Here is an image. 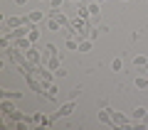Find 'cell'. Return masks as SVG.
<instances>
[{
	"label": "cell",
	"mask_w": 148,
	"mask_h": 130,
	"mask_svg": "<svg viewBox=\"0 0 148 130\" xmlns=\"http://www.w3.org/2000/svg\"><path fill=\"white\" fill-rule=\"evenodd\" d=\"M74 108H77V98H72L69 103L59 106V110H57L54 115H57V118H67V115H72V113H74Z\"/></svg>",
	"instance_id": "obj_1"
},
{
	"label": "cell",
	"mask_w": 148,
	"mask_h": 130,
	"mask_svg": "<svg viewBox=\"0 0 148 130\" xmlns=\"http://www.w3.org/2000/svg\"><path fill=\"white\" fill-rule=\"evenodd\" d=\"M148 110L143 108V106H138V108H133V113H131V120L133 123H148Z\"/></svg>",
	"instance_id": "obj_2"
},
{
	"label": "cell",
	"mask_w": 148,
	"mask_h": 130,
	"mask_svg": "<svg viewBox=\"0 0 148 130\" xmlns=\"http://www.w3.org/2000/svg\"><path fill=\"white\" fill-rule=\"evenodd\" d=\"M25 57H27V62H30L32 66H37V64H42V54L37 52L35 47H30V49H27V52H25Z\"/></svg>",
	"instance_id": "obj_3"
},
{
	"label": "cell",
	"mask_w": 148,
	"mask_h": 130,
	"mask_svg": "<svg viewBox=\"0 0 148 130\" xmlns=\"http://www.w3.org/2000/svg\"><path fill=\"white\" fill-rule=\"evenodd\" d=\"M96 118H99V123H104V125H111V128H114V118H111V108L96 110Z\"/></svg>",
	"instance_id": "obj_4"
},
{
	"label": "cell",
	"mask_w": 148,
	"mask_h": 130,
	"mask_svg": "<svg viewBox=\"0 0 148 130\" xmlns=\"http://www.w3.org/2000/svg\"><path fill=\"white\" fill-rule=\"evenodd\" d=\"M0 110H3V115H10L12 110H15V106H12V98H0Z\"/></svg>",
	"instance_id": "obj_5"
},
{
	"label": "cell",
	"mask_w": 148,
	"mask_h": 130,
	"mask_svg": "<svg viewBox=\"0 0 148 130\" xmlns=\"http://www.w3.org/2000/svg\"><path fill=\"white\" fill-rule=\"evenodd\" d=\"M15 47L20 49V52H27V49L32 47V39L30 37H20V39H15Z\"/></svg>",
	"instance_id": "obj_6"
},
{
	"label": "cell",
	"mask_w": 148,
	"mask_h": 130,
	"mask_svg": "<svg viewBox=\"0 0 148 130\" xmlns=\"http://www.w3.org/2000/svg\"><path fill=\"white\" fill-rule=\"evenodd\" d=\"M136 89H138V91H146V89H148V74H146V71L136 76Z\"/></svg>",
	"instance_id": "obj_7"
},
{
	"label": "cell",
	"mask_w": 148,
	"mask_h": 130,
	"mask_svg": "<svg viewBox=\"0 0 148 130\" xmlns=\"http://www.w3.org/2000/svg\"><path fill=\"white\" fill-rule=\"evenodd\" d=\"M45 15H47V12H40V10H32V12H27V17H30V22H32V25H40V22L45 20Z\"/></svg>",
	"instance_id": "obj_8"
},
{
	"label": "cell",
	"mask_w": 148,
	"mask_h": 130,
	"mask_svg": "<svg viewBox=\"0 0 148 130\" xmlns=\"http://www.w3.org/2000/svg\"><path fill=\"white\" fill-rule=\"evenodd\" d=\"M0 98H12V101H17V98H22V91H10V89H5V91H0Z\"/></svg>",
	"instance_id": "obj_9"
},
{
	"label": "cell",
	"mask_w": 148,
	"mask_h": 130,
	"mask_svg": "<svg viewBox=\"0 0 148 130\" xmlns=\"http://www.w3.org/2000/svg\"><path fill=\"white\" fill-rule=\"evenodd\" d=\"M30 123H35V125H49V118H45L42 113H35V115H30Z\"/></svg>",
	"instance_id": "obj_10"
},
{
	"label": "cell",
	"mask_w": 148,
	"mask_h": 130,
	"mask_svg": "<svg viewBox=\"0 0 148 130\" xmlns=\"http://www.w3.org/2000/svg\"><path fill=\"white\" fill-rule=\"evenodd\" d=\"M27 37H30V39H32V44H35V42L40 39V27H37V25H32V22H30V32H27Z\"/></svg>",
	"instance_id": "obj_11"
},
{
	"label": "cell",
	"mask_w": 148,
	"mask_h": 130,
	"mask_svg": "<svg viewBox=\"0 0 148 130\" xmlns=\"http://www.w3.org/2000/svg\"><path fill=\"white\" fill-rule=\"evenodd\" d=\"M77 17H82V20H89V17H91L89 7H86V5H82V3H79V10H77Z\"/></svg>",
	"instance_id": "obj_12"
},
{
	"label": "cell",
	"mask_w": 148,
	"mask_h": 130,
	"mask_svg": "<svg viewBox=\"0 0 148 130\" xmlns=\"http://www.w3.org/2000/svg\"><path fill=\"white\" fill-rule=\"evenodd\" d=\"M67 49H72V52H79V39L69 35V39H67Z\"/></svg>",
	"instance_id": "obj_13"
},
{
	"label": "cell",
	"mask_w": 148,
	"mask_h": 130,
	"mask_svg": "<svg viewBox=\"0 0 148 130\" xmlns=\"http://www.w3.org/2000/svg\"><path fill=\"white\" fill-rule=\"evenodd\" d=\"M91 44H94V39H89V37L82 39L79 42V52H91Z\"/></svg>",
	"instance_id": "obj_14"
},
{
	"label": "cell",
	"mask_w": 148,
	"mask_h": 130,
	"mask_svg": "<svg viewBox=\"0 0 148 130\" xmlns=\"http://www.w3.org/2000/svg\"><path fill=\"white\" fill-rule=\"evenodd\" d=\"M47 27H49V30H52V32H59V30H62V22H59L57 17H49V22H47Z\"/></svg>",
	"instance_id": "obj_15"
},
{
	"label": "cell",
	"mask_w": 148,
	"mask_h": 130,
	"mask_svg": "<svg viewBox=\"0 0 148 130\" xmlns=\"http://www.w3.org/2000/svg\"><path fill=\"white\" fill-rule=\"evenodd\" d=\"M133 64H136L138 69H143V66H146V64H148V59L143 57V54H136V57H133Z\"/></svg>",
	"instance_id": "obj_16"
},
{
	"label": "cell",
	"mask_w": 148,
	"mask_h": 130,
	"mask_svg": "<svg viewBox=\"0 0 148 130\" xmlns=\"http://www.w3.org/2000/svg\"><path fill=\"white\" fill-rule=\"evenodd\" d=\"M111 69H114V71H123V62H121V59H114V62H111Z\"/></svg>",
	"instance_id": "obj_17"
},
{
	"label": "cell",
	"mask_w": 148,
	"mask_h": 130,
	"mask_svg": "<svg viewBox=\"0 0 148 130\" xmlns=\"http://www.w3.org/2000/svg\"><path fill=\"white\" fill-rule=\"evenodd\" d=\"M54 76H57V79H64V76H67V69H62V66H59L57 71H54Z\"/></svg>",
	"instance_id": "obj_18"
},
{
	"label": "cell",
	"mask_w": 148,
	"mask_h": 130,
	"mask_svg": "<svg viewBox=\"0 0 148 130\" xmlns=\"http://www.w3.org/2000/svg\"><path fill=\"white\" fill-rule=\"evenodd\" d=\"M52 3V7H62V0H49Z\"/></svg>",
	"instance_id": "obj_19"
},
{
	"label": "cell",
	"mask_w": 148,
	"mask_h": 130,
	"mask_svg": "<svg viewBox=\"0 0 148 130\" xmlns=\"http://www.w3.org/2000/svg\"><path fill=\"white\" fill-rule=\"evenodd\" d=\"M15 3H17V5H25V3H27V0H15Z\"/></svg>",
	"instance_id": "obj_20"
},
{
	"label": "cell",
	"mask_w": 148,
	"mask_h": 130,
	"mask_svg": "<svg viewBox=\"0 0 148 130\" xmlns=\"http://www.w3.org/2000/svg\"><path fill=\"white\" fill-rule=\"evenodd\" d=\"M96 3H99V5H101V3H106V0H96Z\"/></svg>",
	"instance_id": "obj_21"
},
{
	"label": "cell",
	"mask_w": 148,
	"mask_h": 130,
	"mask_svg": "<svg viewBox=\"0 0 148 130\" xmlns=\"http://www.w3.org/2000/svg\"><path fill=\"white\" fill-rule=\"evenodd\" d=\"M72 3H82V0H72Z\"/></svg>",
	"instance_id": "obj_22"
},
{
	"label": "cell",
	"mask_w": 148,
	"mask_h": 130,
	"mask_svg": "<svg viewBox=\"0 0 148 130\" xmlns=\"http://www.w3.org/2000/svg\"><path fill=\"white\" fill-rule=\"evenodd\" d=\"M123 3H128V0H123Z\"/></svg>",
	"instance_id": "obj_23"
}]
</instances>
